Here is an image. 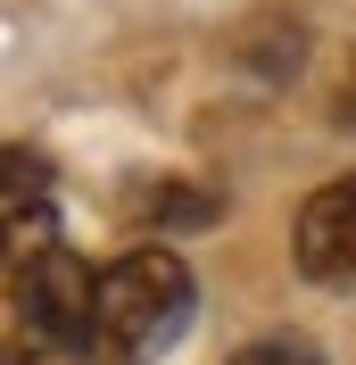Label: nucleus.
I'll return each mask as SVG.
<instances>
[{"mask_svg": "<svg viewBox=\"0 0 356 365\" xmlns=\"http://www.w3.org/2000/svg\"><path fill=\"white\" fill-rule=\"evenodd\" d=\"M332 125L356 133V50H348V67H340V83H332Z\"/></svg>", "mask_w": 356, "mask_h": 365, "instance_id": "6e6552de", "label": "nucleus"}, {"mask_svg": "<svg viewBox=\"0 0 356 365\" xmlns=\"http://www.w3.org/2000/svg\"><path fill=\"white\" fill-rule=\"evenodd\" d=\"M241 58H248L257 75H298V58H307V25H298V17L248 25V34H241Z\"/></svg>", "mask_w": 356, "mask_h": 365, "instance_id": "39448f33", "label": "nucleus"}, {"mask_svg": "<svg viewBox=\"0 0 356 365\" xmlns=\"http://www.w3.org/2000/svg\"><path fill=\"white\" fill-rule=\"evenodd\" d=\"M125 216H133L141 232H199L224 216L216 191H199V182H141L133 200H125Z\"/></svg>", "mask_w": 356, "mask_h": 365, "instance_id": "20e7f679", "label": "nucleus"}, {"mask_svg": "<svg viewBox=\"0 0 356 365\" xmlns=\"http://www.w3.org/2000/svg\"><path fill=\"white\" fill-rule=\"evenodd\" d=\"M100 332V274L58 241L17 291V357H83Z\"/></svg>", "mask_w": 356, "mask_h": 365, "instance_id": "f03ea898", "label": "nucleus"}, {"mask_svg": "<svg viewBox=\"0 0 356 365\" xmlns=\"http://www.w3.org/2000/svg\"><path fill=\"white\" fill-rule=\"evenodd\" d=\"M290 257H298V274L323 282V291H356V175H332L307 207H298Z\"/></svg>", "mask_w": 356, "mask_h": 365, "instance_id": "7ed1b4c3", "label": "nucleus"}, {"mask_svg": "<svg viewBox=\"0 0 356 365\" xmlns=\"http://www.w3.org/2000/svg\"><path fill=\"white\" fill-rule=\"evenodd\" d=\"M191 299H199V282H191L182 250H166V241L125 250L100 274V332H91L83 365H141L191 324Z\"/></svg>", "mask_w": 356, "mask_h": 365, "instance_id": "f257e3e1", "label": "nucleus"}, {"mask_svg": "<svg viewBox=\"0 0 356 365\" xmlns=\"http://www.w3.org/2000/svg\"><path fill=\"white\" fill-rule=\"evenodd\" d=\"M0 365H17V357H0Z\"/></svg>", "mask_w": 356, "mask_h": 365, "instance_id": "1a4fd4ad", "label": "nucleus"}, {"mask_svg": "<svg viewBox=\"0 0 356 365\" xmlns=\"http://www.w3.org/2000/svg\"><path fill=\"white\" fill-rule=\"evenodd\" d=\"M232 365H323V357H315L307 341H290V332H266V341H248Z\"/></svg>", "mask_w": 356, "mask_h": 365, "instance_id": "0eeeda50", "label": "nucleus"}, {"mask_svg": "<svg viewBox=\"0 0 356 365\" xmlns=\"http://www.w3.org/2000/svg\"><path fill=\"white\" fill-rule=\"evenodd\" d=\"M42 182H50V158H42V150H25V141H0V207L42 200Z\"/></svg>", "mask_w": 356, "mask_h": 365, "instance_id": "423d86ee", "label": "nucleus"}]
</instances>
